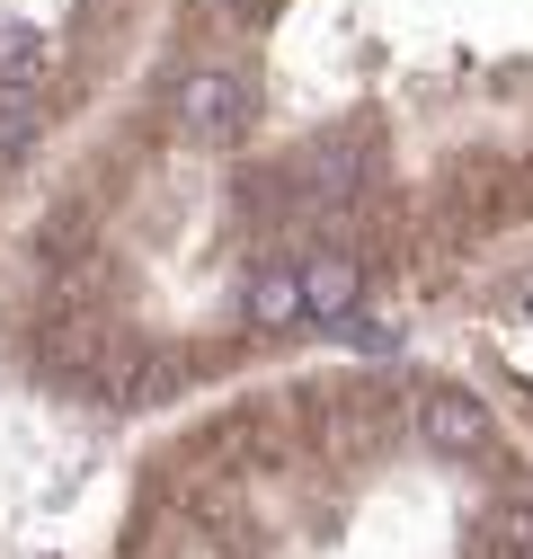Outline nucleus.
Returning <instances> with one entry per match:
<instances>
[{"instance_id":"nucleus-2","label":"nucleus","mask_w":533,"mask_h":559,"mask_svg":"<svg viewBox=\"0 0 533 559\" xmlns=\"http://www.w3.org/2000/svg\"><path fill=\"white\" fill-rule=\"evenodd\" d=\"M489 542H498L507 559H533V498H498V515H489Z\"/></svg>"},{"instance_id":"nucleus-3","label":"nucleus","mask_w":533,"mask_h":559,"mask_svg":"<svg viewBox=\"0 0 533 559\" xmlns=\"http://www.w3.org/2000/svg\"><path fill=\"white\" fill-rule=\"evenodd\" d=\"M524 329H533V294H524Z\"/></svg>"},{"instance_id":"nucleus-1","label":"nucleus","mask_w":533,"mask_h":559,"mask_svg":"<svg viewBox=\"0 0 533 559\" xmlns=\"http://www.w3.org/2000/svg\"><path fill=\"white\" fill-rule=\"evenodd\" d=\"M410 436H418L436 462H489V444H498L489 408L462 391V382H427V391L410 400Z\"/></svg>"}]
</instances>
